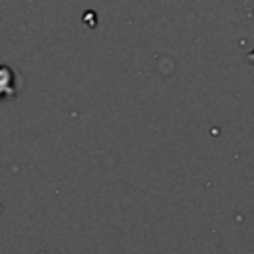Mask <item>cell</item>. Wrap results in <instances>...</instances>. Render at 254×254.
I'll return each mask as SVG.
<instances>
[{"label": "cell", "instance_id": "obj_1", "mask_svg": "<svg viewBox=\"0 0 254 254\" xmlns=\"http://www.w3.org/2000/svg\"><path fill=\"white\" fill-rule=\"evenodd\" d=\"M248 60H250V62H254V52H252V54L248 56Z\"/></svg>", "mask_w": 254, "mask_h": 254}]
</instances>
